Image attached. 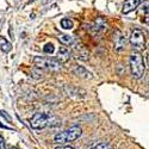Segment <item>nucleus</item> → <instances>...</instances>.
I'll return each instance as SVG.
<instances>
[{
    "label": "nucleus",
    "mask_w": 149,
    "mask_h": 149,
    "mask_svg": "<svg viewBox=\"0 0 149 149\" xmlns=\"http://www.w3.org/2000/svg\"><path fill=\"white\" fill-rule=\"evenodd\" d=\"M82 135V129L79 125H74L65 131L57 132L54 136V143L56 144H65L67 142H73L78 140L80 136Z\"/></svg>",
    "instance_id": "obj_1"
},
{
    "label": "nucleus",
    "mask_w": 149,
    "mask_h": 149,
    "mask_svg": "<svg viewBox=\"0 0 149 149\" xmlns=\"http://www.w3.org/2000/svg\"><path fill=\"white\" fill-rule=\"evenodd\" d=\"M130 69L132 73V77L135 79H140L146 70V66L143 62V57L140 53L135 52L130 56Z\"/></svg>",
    "instance_id": "obj_2"
},
{
    "label": "nucleus",
    "mask_w": 149,
    "mask_h": 149,
    "mask_svg": "<svg viewBox=\"0 0 149 149\" xmlns=\"http://www.w3.org/2000/svg\"><path fill=\"white\" fill-rule=\"evenodd\" d=\"M33 63L37 68H41V69H49V70H53V72H57V70L61 69V63L58 61L53 60V58L35 56L33 57Z\"/></svg>",
    "instance_id": "obj_3"
},
{
    "label": "nucleus",
    "mask_w": 149,
    "mask_h": 149,
    "mask_svg": "<svg viewBox=\"0 0 149 149\" xmlns=\"http://www.w3.org/2000/svg\"><path fill=\"white\" fill-rule=\"evenodd\" d=\"M130 44L131 47L135 49V50H137V53L142 49H144L146 47V37H144V33L136 29L131 32V36H130Z\"/></svg>",
    "instance_id": "obj_4"
},
{
    "label": "nucleus",
    "mask_w": 149,
    "mask_h": 149,
    "mask_svg": "<svg viewBox=\"0 0 149 149\" xmlns=\"http://www.w3.org/2000/svg\"><path fill=\"white\" fill-rule=\"evenodd\" d=\"M49 119L50 117L45 113H35L30 119V125L32 129H43L49 124Z\"/></svg>",
    "instance_id": "obj_5"
},
{
    "label": "nucleus",
    "mask_w": 149,
    "mask_h": 149,
    "mask_svg": "<svg viewBox=\"0 0 149 149\" xmlns=\"http://www.w3.org/2000/svg\"><path fill=\"white\" fill-rule=\"evenodd\" d=\"M125 45H127V37L119 30H116L113 32V48L117 52H120L125 48Z\"/></svg>",
    "instance_id": "obj_6"
},
{
    "label": "nucleus",
    "mask_w": 149,
    "mask_h": 149,
    "mask_svg": "<svg viewBox=\"0 0 149 149\" xmlns=\"http://www.w3.org/2000/svg\"><path fill=\"white\" fill-rule=\"evenodd\" d=\"M72 56V50L70 49H68L67 47L62 45L58 48V53H57V61L60 62H66L69 60V57Z\"/></svg>",
    "instance_id": "obj_7"
},
{
    "label": "nucleus",
    "mask_w": 149,
    "mask_h": 149,
    "mask_svg": "<svg viewBox=\"0 0 149 149\" xmlns=\"http://www.w3.org/2000/svg\"><path fill=\"white\" fill-rule=\"evenodd\" d=\"M140 4H141V0H125V3H124V5H123L122 12L124 15H127V13H129V12L137 8Z\"/></svg>",
    "instance_id": "obj_8"
},
{
    "label": "nucleus",
    "mask_w": 149,
    "mask_h": 149,
    "mask_svg": "<svg viewBox=\"0 0 149 149\" xmlns=\"http://www.w3.org/2000/svg\"><path fill=\"white\" fill-rule=\"evenodd\" d=\"M74 53H75V57L80 58V60H87L88 58V50L86 49L82 44H75V47H73Z\"/></svg>",
    "instance_id": "obj_9"
},
{
    "label": "nucleus",
    "mask_w": 149,
    "mask_h": 149,
    "mask_svg": "<svg viewBox=\"0 0 149 149\" xmlns=\"http://www.w3.org/2000/svg\"><path fill=\"white\" fill-rule=\"evenodd\" d=\"M73 72L75 73V75L80 77V78H84V79H92V74L86 69L85 67L82 66H74L73 68Z\"/></svg>",
    "instance_id": "obj_10"
},
{
    "label": "nucleus",
    "mask_w": 149,
    "mask_h": 149,
    "mask_svg": "<svg viewBox=\"0 0 149 149\" xmlns=\"http://www.w3.org/2000/svg\"><path fill=\"white\" fill-rule=\"evenodd\" d=\"M106 26H107L106 22H105V20H104L102 17H98V18L95 19V22H94L93 29H94L97 32H99V31H104V30L106 29Z\"/></svg>",
    "instance_id": "obj_11"
},
{
    "label": "nucleus",
    "mask_w": 149,
    "mask_h": 149,
    "mask_svg": "<svg viewBox=\"0 0 149 149\" xmlns=\"http://www.w3.org/2000/svg\"><path fill=\"white\" fill-rule=\"evenodd\" d=\"M0 48H1V50H3V52L8 53L11 49H12V44L5 38V37H1V36H0Z\"/></svg>",
    "instance_id": "obj_12"
},
{
    "label": "nucleus",
    "mask_w": 149,
    "mask_h": 149,
    "mask_svg": "<svg viewBox=\"0 0 149 149\" xmlns=\"http://www.w3.org/2000/svg\"><path fill=\"white\" fill-rule=\"evenodd\" d=\"M57 38L62 44H66V45H70V44L74 43V38L72 36H68V35H60Z\"/></svg>",
    "instance_id": "obj_13"
},
{
    "label": "nucleus",
    "mask_w": 149,
    "mask_h": 149,
    "mask_svg": "<svg viewBox=\"0 0 149 149\" xmlns=\"http://www.w3.org/2000/svg\"><path fill=\"white\" fill-rule=\"evenodd\" d=\"M73 22L70 20V19H68V18H63L61 20V28L62 29H65V30H70V29H73Z\"/></svg>",
    "instance_id": "obj_14"
},
{
    "label": "nucleus",
    "mask_w": 149,
    "mask_h": 149,
    "mask_svg": "<svg viewBox=\"0 0 149 149\" xmlns=\"http://www.w3.org/2000/svg\"><path fill=\"white\" fill-rule=\"evenodd\" d=\"M43 52L45 54H53L55 52V47L53 43H47L44 47H43Z\"/></svg>",
    "instance_id": "obj_15"
},
{
    "label": "nucleus",
    "mask_w": 149,
    "mask_h": 149,
    "mask_svg": "<svg viewBox=\"0 0 149 149\" xmlns=\"http://www.w3.org/2000/svg\"><path fill=\"white\" fill-rule=\"evenodd\" d=\"M91 149H109V144H107V143L102 142V143L95 144V146H94V147H92Z\"/></svg>",
    "instance_id": "obj_16"
},
{
    "label": "nucleus",
    "mask_w": 149,
    "mask_h": 149,
    "mask_svg": "<svg viewBox=\"0 0 149 149\" xmlns=\"http://www.w3.org/2000/svg\"><path fill=\"white\" fill-rule=\"evenodd\" d=\"M0 149H6V147H5V141H4V139L0 136Z\"/></svg>",
    "instance_id": "obj_17"
},
{
    "label": "nucleus",
    "mask_w": 149,
    "mask_h": 149,
    "mask_svg": "<svg viewBox=\"0 0 149 149\" xmlns=\"http://www.w3.org/2000/svg\"><path fill=\"white\" fill-rule=\"evenodd\" d=\"M56 149H74V148L70 147V146H65V147H58V148H56Z\"/></svg>",
    "instance_id": "obj_18"
}]
</instances>
